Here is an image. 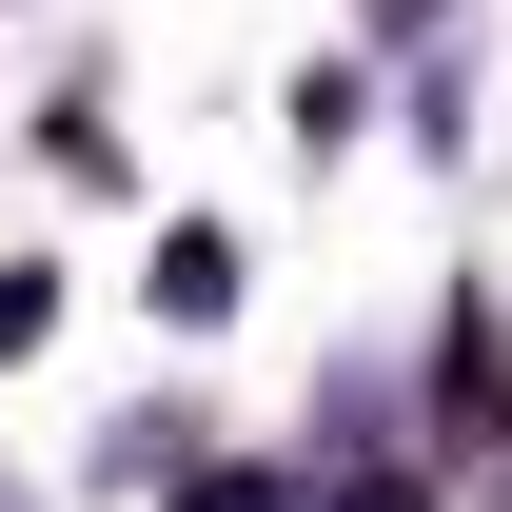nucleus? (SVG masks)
<instances>
[]
</instances>
